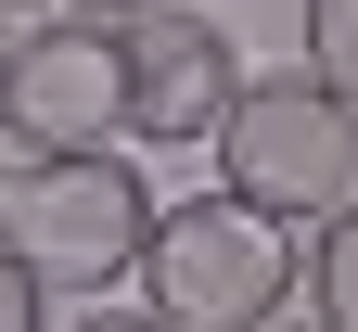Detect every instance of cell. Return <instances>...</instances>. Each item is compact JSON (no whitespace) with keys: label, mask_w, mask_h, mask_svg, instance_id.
<instances>
[{"label":"cell","mask_w":358,"mask_h":332,"mask_svg":"<svg viewBox=\"0 0 358 332\" xmlns=\"http://www.w3.org/2000/svg\"><path fill=\"white\" fill-rule=\"evenodd\" d=\"M0 230L38 256L52 294H115L141 281V243H154V192L115 140H52L0 179Z\"/></svg>","instance_id":"1"},{"label":"cell","mask_w":358,"mask_h":332,"mask_svg":"<svg viewBox=\"0 0 358 332\" xmlns=\"http://www.w3.org/2000/svg\"><path fill=\"white\" fill-rule=\"evenodd\" d=\"M141 294L154 319H205V332H231V319H282V294H307V256H294V230L268 217L256 192H179L154 205V243H141Z\"/></svg>","instance_id":"2"},{"label":"cell","mask_w":358,"mask_h":332,"mask_svg":"<svg viewBox=\"0 0 358 332\" xmlns=\"http://www.w3.org/2000/svg\"><path fill=\"white\" fill-rule=\"evenodd\" d=\"M217 179L256 192L268 217H333L358 192V89L294 64V77H243L231 128H217Z\"/></svg>","instance_id":"3"},{"label":"cell","mask_w":358,"mask_h":332,"mask_svg":"<svg viewBox=\"0 0 358 332\" xmlns=\"http://www.w3.org/2000/svg\"><path fill=\"white\" fill-rule=\"evenodd\" d=\"M0 128L13 154L52 140H128V13H38L0 38Z\"/></svg>","instance_id":"4"},{"label":"cell","mask_w":358,"mask_h":332,"mask_svg":"<svg viewBox=\"0 0 358 332\" xmlns=\"http://www.w3.org/2000/svg\"><path fill=\"white\" fill-rule=\"evenodd\" d=\"M231 103H243V52H231V26L179 13V0L128 13V140L192 154V140L231 128Z\"/></svg>","instance_id":"5"},{"label":"cell","mask_w":358,"mask_h":332,"mask_svg":"<svg viewBox=\"0 0 358 332\" xmlns=\"http://www.w3.org/2000/svg\"><path fill=\"white\" fill-rule=\"evenodd\" d=\"M307 307L358 332V192H345V205L320 217V243H307Z\"/></svg>","instance_id":"6"},{"label":"cell","mask_w":358,"mask_h":332,"mask_svg":"<svg viewBox=\"0 0 358 332\" xmlns=\"http://www.w3.org/2000/svg\"><path fill=\"white\" fill-rule=\"evenodd\" d=\"M307 64L358 89V0H307Z\"/></svg>","instance_id":"7"},{"label":"cell","mask_w":358,"mask_h":332,"mask_svg":"<svg viewBox=\"0 0 358 332\" xmlns=\"http://www.w3.org/2000/svg\"><path fill=\"white\" fill-rule=\"evenodd\" d=\"M38 307H52V281H38V256L13 243V230H0V332H26Z\"/></svg>","instance_id":"8"},{"label":"cell","mask_w":358,"mask_h":332,"mask_svg":"<svg viewBox=\"0 0 358 332\" xmlns=\"http://www.w3.org/2000/svg\"><path fill=\"white\" fill-rule=\"evenodd\" d=\"M77 13H154V0H77Z\"/></svg>","instance_id":"9"}]
</instances>
